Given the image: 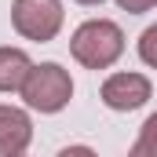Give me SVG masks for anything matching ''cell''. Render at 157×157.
Segmentation results:
<instances>
[{"label":"cell","mask_w":157,"mask_h":157,"mask_svg":"<svg viewBox=\"0 0 157 157\" xmlns=\"http://www.w3.org/2000/svg\"><path fill=\"white\" fill-rule=\"evenodd\" d=\"M70 51H73V59H77L80 66H88V70H106V66L117 62L121 51H124V33H121L117 22L91 18V22H84L77 33H73Z\"/></svg>","instance_id":"obj_1"},{"label":"cell","mask_w":157,"mask_h":157,"mask_svg":"<svg viewBox=\"0 0 157 157\" xmlns=\"http://www.w3.org/2000/svg\"><path fill=\"white\" fill-rule=\"evenodd\" d=\"M73 95V80L70 73L59 66V62H44V66H33L29 77L22 84V99L40 110V113H59Z\"/></svg>","instance_id":"obj_2"},{"label":"cell","mask_w":157,"mask_h":157,"mask_svg":"<svg viewBox=\"0 0 157 157\" xmlns=\"http://www.w3.org/2000/svg\"><path fill=\"white\" fill-rule=\"evenodd\" d=\"M11 22L26 40H51L62 29V0H15Z\"/></svg>","instance_id":"obj_3"},{"label":"cell","mask_w":157,"mask_h":157,"mask_svg":"<svg viewBox=\"0 0 157 157\" xmlns=\"http://www.w3.org/2000/svg\"><path fill=\"white\" fill-rule=\"evenodd\" d=\"M146 99H150V80L143 73H113L102 84V102L110 110H121V113L139 110Z\"/></svg>","instance_id":"obj_4"},{"label":"cell","mask_w":157,"mask_h":157,"mask_svg":"<svg viewBox=\"0 0 157 157\" xmlns=\"http://www.w3.org/2000/svg\"><path fill=\"white\" fill-rule=\"evenodd\" d=\"M33 139V124L22 110L15 106H0V157H15L22 154Z\"/></svg>","instance_id":"obj_5"},{"label":"cell","mask_w":157,"mask_h":157,"mask_svg":"<svg viewBox=\"0 0 157 157\" xmlns=\"http://www.w3.org/2000/svg\"><path fill=\"white\" fill-rule=\"evenodd\" d=\"M33 62L22 48H0V91H22Z\"/></svg>","instance_id":"obj_6"},{"label":"cell","mask_w":157,"mask_h":157,"mask_svg":"<svg viewBox=\"0 0 157 157\" xmlns=\"http://www.w3.org/2000/svg\"><path fill=\"white\" fill-rule=\"evenodd\" d=\"M139 55H143L146 66H154V70H157V26L143 29V37H139Z\"/></svg>","instance_id":"obj_7"},{"label":"cell","mask_w":157,"mask_h":157,"mask_svg":"<svg viewBox=\"0 0 157 157\" xmlns=\"http://www.w3.org/2000/svg\"><path fill=\"white\" fill-rule=\"evenodd\" d=\"M139 143H146L150 150H157V113H150V117H146L143 132H139Z\"/></svg>","instance_id":"obj_8"},{"label":"cell","mask_w":157,"mask_h":157,"mask_svg":"<svg viewBox=\"0 0 157 157\" xmlns=\"http://www.w3.org/2000/svg\"><path fill=\"white\" fill-rule=\"evenodd\" d=\"M121 11H132V15H143V11H150V7H157V0H117Z\"/></svg>","instance_id":"obj_9"},{"label":"cell","mask_w":157,"mask_h":157,"mask_svg":"<svg viewBox=\"0 0 157 157\" xmlns=\"http://www.w3.org/2000/svg\"><path fill=\"white\" fill-rule=\"evenodd\" d=\"M59 157H99V154L88 146H66V150H59Z\"/></svg>","instance_id":"obj_10"},{"label":"cell","mask_w":157,"mask_h":157,"mask_svg":"<svg viewBox=\"0 0 157 157\" xmlns=\"http://www.w3.org/2000/svg\"><path fill=\"white\" fill-rule=\"evenodd\" d=\"M128 157H157V150H150L146 143H135V146L128 150Z\"/></svg>","instance_id":"obj_11"},{"label":"cell","mask_w":157,"mask_h":157,"mask_svg":"<svg viewBox=\"0 0 157 157\" xmlns=\"http://www.w3.org/2000/svg\"><path fill=\"white\" fill-rule=\"evenodd\" d=\"M77 4H102V0H77Z\"/></svg>","instance_id":"obj_12"},{"label":"cell","mask_w":157,"mask_h":157,"mask_svg":"<svg viewBox=\"0 0 157 157\" xmlns=\"http://www.w3.org/2000/svg\"><path fill=\"white\" fill-rule=\"evenodd\" d=\"M15 157H22V154H15Z\"/></svg>","instance_id":"obj_13"}]
</instances>
